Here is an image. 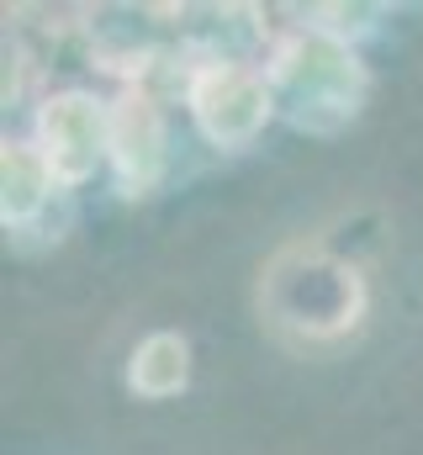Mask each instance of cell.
Wrapping results in <instances>:
<instances>
[{
    "label": "cell",
    "mask_w": 423,
    "mask_h": 455,
    "mask_svg": "<svg viewBox=\"0 0 423 455\" xmlns=\"http://www.w3.org/2000/svg\"><path fill=\"white\" fill-rule=\"evenodd\" d=\"M186 381H191V344L180 339V334L159 329V334L138 339L132 360H127V387H132L138 397L164 403V397L186 392Z\"/></svg>",
    "instance_id": "cell-7"
},
{
    "label": "cell",
    "mask_w": 423,
    "mask_h": 455,
    "mask_svg": "<svg viewBox=\"0 0 423 455\" xmlns=\"http://www.w3.org/2000/svg\"><path fill=\"white\" fill-rule=\"evenodd\" d=\"M265 80L275 96V116H286L297 132H313V138L344 132L371 96V75L360 53L323 27H297L275 37L265 59Z\"/></svg>",
    "instance_id": "cell-2"
},
{
    "label": "cell",
    "mask_w": 423,
    "mask_h": 455,
    "mask_svg": "<svg viewBox=\"0 0 423 455\" xmlns=\"http://www.w3.org/2000/svg\"><path fill=\"white\" fill-rule=\"evenodd\" d=\"M37 154L59 175V186H85L106 164V107L85 91H59L37 112Z\"/></svg>",
    "instance_id": "cell-5"
},
{
    "label": "cell",
    "mask_w": 423,
    "mask_h": 455,
    "mask_svg": "<svg viewBox=\"0 0 423 455\" xmlns=\"http://www.w3.org/2000/svg\"><path fill=\"white\" fill-rule=\"evenodd\" d=\"M186 107H191V122L212 148L238 154L270 127L275 96H270L265 69H249L238 59H202L186 75Z\"/></svg>",
    "instance_id": "cell-3"
},
{
    "label": "cell",
    "mask_w": 423,
    "mask_h": 455,
    "mask_svg": "<svg viewBox=\"0 0 423 455\" xmlns=\"http://www.w3.org/2000/svg\"><path fill=\"white\" fill-rule=\"evenodd\" d=\"M371 307L365 275L323 243H286L259 270V313L291 344H333L360 329Z\"/></svg>",
    "instance_id": "cell-1"
},
{
    "label": "cell",
    "mask_w": 423,
    "mask_h": 455,
    "mask_svg": "<svg viewBox=\"0 0 423 455\" xmlns=\"http://www.w3.org/2000/svg\"><path fill=\"white\" fill-rule=\"evenodd\" d=\"M53 186H59V175L48 170L37 143H5V154H0V218H5V228L32 223L48 207Z\"/></svg>",
    "instance_id": "cell-6"
},
{
    "label": "cell",
    "mask_w": 423,
    "mask_h": 455,
    "mask_svg": "<svg viewBox=\"0 0 423 455\" xmlns=\"http://www.w3.org/2000/svg\"><path fill=\"white\" fill-rule=\"evenodd\" d=\"M106 164H111V180L122 196H148L164 180V164H170L164 112L138 85H127L106 107Z\"/></svg>",
    "instance_id": "cell-4"
}]
</instances>
